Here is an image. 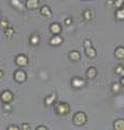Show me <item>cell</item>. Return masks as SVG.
I'll list each match as a JSON object with an SVG mask.
<instances>
[{"label": "cell", "mask_w": 124, "mask_h": 130, "mask_svg": "<svg viewBox=\"0 0 124 130\" xmlns=\"http://www.w3.org/2000/svg\"><path fill=\"white\" fill-rule=\"evenodd\" d=\"M86 121V116L85 114L82 113V112H78L73 117V124L77 125V126H82V125L85 124Z\"/></svg>", "instance_id": "6da1fadb"}, {"label": "cell", "mask_w": 124, "mask_h": 130, "mask_svg": "<svg viewBox=\"0 0 124 130\" xmlns=\"http://www.w3.org/2000/svg\"><path fill=\"white\" fill-rule=\"evenodd\" d=\"M56 112H57L58 114H67L69 112V106H68V104H66V103H61L59 105L56 107Z\"/></svg>", "instance_id": "7a4b0ae2"}, {"label": "cell", "mask_w": 124, "mask_h": 130, "mask_svg": "<svg viewBox=\"0 0 124 130\" xmlns=\"http://www.w3.org/2000/svg\"><path fill=\"white\" fill-rule=\"evenodd\" d=\"M115 130H124V120L123 119H118L113 124Z\"/></svg>", "instance_id": "3957f363"}, {"label": "cell", "mask_w": 124, "mask_h": 130, "mask_svg": "<svg viewBox=\"0 0 124 130\" xmlns=\"http://www.w3.org/2000/svg\"><path fill=\"white\" fill-rule=\"evenodd\" d=\"M1 99H2V101L3 102H10L11 101V99H12V94H11V92H9V91H4L3 93L1 94Z\"/></svg>", "instance_id": "277c9868"}, {"label": "cell", "mask_w": 124, "mask_h": 130, "mask_svg": "<svg viewBox=\"0 0 124 130\" xmlns=\"http://www.w3.org/2000/svg\"><path fill=\"white\" fill-rule=\"evenodd\" d=\"M15 78H16V80H18V81H23L25 80V73L24 72H16L15 73Z\"/></svg>", "instance_id": "5b68a950"}, {"label": "cell", "mask_w": 124, "mask_h": 130, "mask_svg": "<svg viewBox=\"0 0 124 130\" xmlns=\"http://www.w3.org/2000/svg\"><path fill=\"white\" fill-rule=\"evenodd\" d=\"M72 82H73V86H76V87H81V86H83V84H84L83 80H81V79H78V78L73 79Z\"/></svg>", "instance_id": "8992f818"}, {"label": "cell", "mask_w": 124, "mask_h": 130, "mask_svg": "<svg viewBox=\"0 0 124 130\" xmlns=\"http://www.w3.org/2000/svg\"><path fill=\"white\" fill-rule=\"evenodd\" d=\"M54 98H55V97H54V94H52L51 97L46 98V99H45V104H46V105H51V104L53 103V102H54Z\"/></svg>", "instance_id": "52a82bcc"}, {"label": "cell", "mask_w": 124, "mask_h": 130, "mask_svg": "<svg viewBox=\"0 0 124 130\" xmlns=\"http://www.w3.org/2000/svg\"><path fill=\"white\" fill-rule=\"evenodd\" d=\"M26 61H27V60L25 59L24 56H22V57L19 56L18 59H17V63H18V64H21V63H22V65H24L25 63H26Z\"/></svg>", "instance_id": "ba28073f"}, {"label": "cell", "mask_w": 124, "mask_h": 130, "mask_svg": "<svg viewBox=\"0 0 124 130\" xmlns=\"http://www.w3.org/2000/svg\"><path fill=\"white\" fill-rule=\"evenodd\" d=\"M52 29H53L52 32H59V26H58V25H53V26H52Z\"/></svg>", "instance_id": "9c48e42d"}, {"label": "cell", "mask_w": 124, "mask_h": 130, "mask_svg": "<svg viewBox=\"0 0 124 130\" xmlns=\"http://www.w3.org/2000/svg\"><path fill=\"white\" fill-rule=\"evenodd\" d=\"M8 130H19V128H18V127H16V126H10Z\"/></svg>", "instance_id": "30bf717a"}, {"label": "cell", "mask_w": 124, "mask_h": 130, "mask_svg": "<svg viewBox=\"0 0 124 130\" xmlns=\"http://www.w3.org/2000/svg\"><path fill=\"white\" fill-rule=\"evenodd\" d=\"M113 90H115V92H118L119 90H120V86H119V85H115V86H113Z\"/></svg>", "instance_id": "8fae6325"}, {"label": "cell", "mask_w": 124, "mask_h": 130, "mask_svg": "<svg viewBox=\"0 0 124 130\" xmlns=\"http://www.w3.org/2000/svg\"><path fill=\"white\" fill-rule=\"evenodd\" d=\"M36 130H48V129H46V127H44V126H39Z\"/></svg>", "instance_id": "7c38bea8"}, {"label": "cell", "mask_w": 124, "mask_h": 130, "mask_svg": "<svg viewBox=\"0 0 124 130\" xmlns=\"http://www.w3.org/2000/svg\"><path fill=\"white\" fill-rule=\"evenodd\" d=\"M23 129H24V130H27V129H28V124H24V125H23Z\"/></svg>", "instance_id": "4fadbf2b"}, {"label": "cell", "mask_w": 124, "mask_h": 130, "mask_svg": "<svg viewBox=\"0 0 124 130\" xmlns=\"http://www.w3.org/2000/svg\"><path fill=\"white\" fill-rule=\"evenodd\" d=\"M6 109H8V111H9V109H11V108H10L9 105H7V106H6Z\"/></svg>", "instance_id": "5bb4252c"}, {"label": "cell", "mask_w": 124, "mask_h": 130, "mask_svg": "<svg viewBox=\"0 0 124 130\" xmlns=\"http://www.w3.org/2000/svg\"><path fill=\"white\" fill-rule=\"evenodd\" d=\"M1 75H2V73H1V72H0V77H1Z\"/></svg>", "instance_id": "9a60e30c"}]
</instances>
